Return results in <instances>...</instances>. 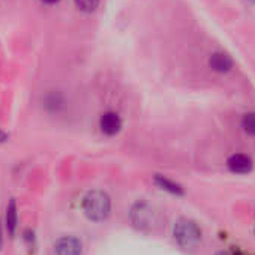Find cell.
Wrapping results in <instances>:
<instances>
[{
  "mask_svg": "<svg viewBox=\"0 0 255 255\" xmlns=\"http://www.w3.org/2000/svg\"><path fill=\"white\" fill-rule=\"evenodd\" d=\"M173 237L180 248L192 249L201 240V228L192 219L179 218L173 225Z\"/></svg>",
  "mask_w": 255,
  "mask_h": 255,
  "instance_id": "2",
  "label": "cell"
},
{
  "mask_svg": "<svg viewBox=\"0 0 255 255\" xmlns=\"http://www.w3.org/2000/svg\"><path fill=\"white\" fill-rule=\"evenodd\" d=\"M8 137H6V134H3V132H0V141H5Z\"/></svg>",
  "mask_w": 255,
  "mask_h": 255,
  "instance_id": "15",
  "label": "cell"
},
{
  "mask_svg": "<svg viewBox=\"0 0 255 255\" xmlns=\"http://www.w3.org/2000/svg\"><path fill=\"white\" fill-rule=\"evenodd\" d=\"M249 3H252V5H255V0H248Z\"/></svg>",
  "mask_w": 255,
  "mask_h": 255,
  "instance_id": "18",
  "label": "cell"
},
{
  "mask_svg": "<svg viewBox=\"0 0 255 255\" xmlns=\"http://www.w3.org/2000/svg\"><path fill=\"white\" fill-rule=\"evenodd\" d=\"M54 252L56 255H81L83 245L77 237L65 236L54 243Z\"/></svg>",
  "mask_w": 255,
  "mask_h": 255,
  "instance_id": "5",
  "label": "cell"
},
{
  "mask_svg": "<svg viewBox=\"0 0 255 255\" xmlns=\"http://www.w3.org/2000/svg\"><path fill=\"white\" fill-rule=\"evenodd\" d=\"M155 183H156L161 189H164V191H167V192H170V194H173V195L180 197V195L185 194L182 185H179L177 182H174V180H171V179H168V177H165V176L156 174V176H155Z\"/></svg>",
  "mask_w": 255,
  "mask_h": 255,
  "instance_id": "8",
  "label": "cell"
},
{
  "mask_svg": "<svg viewBox=\"0 0 255 255\" xmlns=\"http://www.w3.org/2000/svg\"><path fill=\"white\" fill-rule=\"evenodd\" d=\"M75 5L80 11L90 14V12L96 11V8L99 5V0H75Z\"/></svg>",
  "mask_w": 255,
  "mask_h": 255,
  "instance_id": "12",
  "label": "cell"
},
{
  "mask_svg": "<svg viewBox=\"0 0 255 255\" xmlns=\"http://www.w3.org/2000/svg\"><path fill=\"white\" fill-rule=\"evenodd\" d=\"M44 3H47V5H54V3H57L59 0H42Z\"/></svg>",
  "mask_w": 255,
  "mask_h": 255,
  "instance_id": "14",
  "label": "cell"
},
{
  "mask_svg": "<svg viewBox=\"0 0 255 255\" xmlns=\"http://www.w3.org/2000/svg\"><path fill=\"white\" fill-rule=\"evenodd\" d=\"M17 225H18V213H17V203L12 198L9 201V204L6 206V228L9 231L11 236L15 234L17 231Z\"/></svg>",
  "mask_w": 255,
  "mask_h": 255,
  "instance_id": "9",
  "label": "cell"
},
{
  "mask_svg": "<svg viewBox=\"0 0 255 255\" xmlns=\"http://www.w3.org/2000/svg\"><path fill=\"white\" fill-rule=\"evenodd\" d=\"M231 255H251V254H246L245 251H242V249L236 248V249H233V251H231Z\"/></svg>",
  "mask_w": 255,
  "mask_h": 255,
  "instance_id": "13",
  "label": "cell"
},
{
  "mask_svg": "<svg viewBox=\"0 0 255 255\" xmlns=\"http://www.w3.org/2000/svg\"><path fill=\"white\" fill-rule=\"evenodd\" d=\"M129 216L134 227H137L138 230H146L152 227L155 219V212L146 201H138L132 206Z\"/></svg>",
  "mask_w": 255,
  "mask_h": 255,
  "instance_id": "3",
  "label": "cell"
},
{
  "mask_svg": "<svg viewBox=\"0 0 255 255\" xmlns=\"http://www.w3.org/2000/svg\"><path fill=\"white\" fill-rule=\"evenodd\" d=\"M84 215L95 222L104 221L110 216L111 212V198L107 192L101 189H93L86 194L83 200Z\"/></svg>",
  "mask_w": 255,
  "mask_h": 255,
  "instance_id": "1",
  "label": "cell"
},
{
  "mask_svg": "<svg viewBox=\"0 0 255 255\" xmlns=\"http://www.w3.org/2000/svg\"><path fill=\"white\" fill-rule=\"evenodd\" d=\"M0 248H2V228H0Z\"/></svg>",
  "mask_w": 255,
  "mask_h": 255,
  "instance_id": "17",
  "label": "cell"
},
{
  "mask_svg": "<svg viewBox=\"0 0 255 255\" xmlns=\"http://www.w3.org/2000/svg\"><path fill=\"white\" fill-rule=\"evenodd\" d=\"M63 104H65L63 96L60 93H57V92H53V93L47 95V98H45V107L50 111H56L57 113L59 110L63 108Z\"/></svg>",
  "mask_w": 255,
  "mask_h": 255,
  "instance_id": "10",
  "label": "cell"
},
{
  "mask_svg": "<svg viewBox=\"0 0 255 255\" xmlns=\"http://www.w3.org/2000/svg\"><path fill=\"white\" fill-rule=\"evenodd\" d=\"M227 167L230 168V171L236 173V174H248L252 171L254 168V162L251 159V156L243 155V153H234L228 158L227 161Z\"/></svg>",
  "mask_w": 255,
  "mask_h": 255,
  "instance_id": "6",
  "label": "cell"
},
{
  "mask_svg": "<svg viewBox=\"0 0 255 255\" xmlns=\"http://www.w3.org/2000/svg\"><path fill=\"white\" fill-rule=\"evenodd\" d=\"M215 255H231V252H224V251H221V252H216Z\"/></svg>",
  "mask_w": 255,
  "mask_h": 255,
  "instance_id": "16",
  "label": "cell"
},
{
  "mask_svg": "<svg viewBox=\"0 0 255 255\" xmlns=\"http://www.w3.org/2000/svg\"><path fill=\"white\" fill-rule=\"evenodd\" d=\"M122 126H123V122L116 111H105L99 119L101 131L108 137L117 135L122 131Z\"/></svg>",
  "mask_w": 255,
  "mask_h": 255,
  "instance_id": "4",
  "label": "cell"
},
{
  "mask_svg": "<svg viewBox=\"0 0 255 255\" xmlns=\"http://www.w3.org/2000/svg\"><path fill=\"white\" fill-rule=\"evenodd\" d=\"M209 66L219 74H225L230 72L234 66V60L231 59V56H228L224 51H216L209 57Z\"/></svg>",
  "mask_w": 255,
  "mask_h": 255,
  "instance_id": "7",
  "label": "cell"
},
{
  "mask_svg": "<svg viewBox=\"0 0 255 255\" xmlns=\"http://www.w3.org/2000/svg\"><path fill=\"white\" fill-rule=\"evenodd\" d=\"M242 128L243 131L251 135V137H255V111H251V113H246L242 119Z\"/></svg>",
  "mask_w": 255,
  "mask_h": 255,
  "instance_id": "11",
  "label": "cell"
}]
</instances>
